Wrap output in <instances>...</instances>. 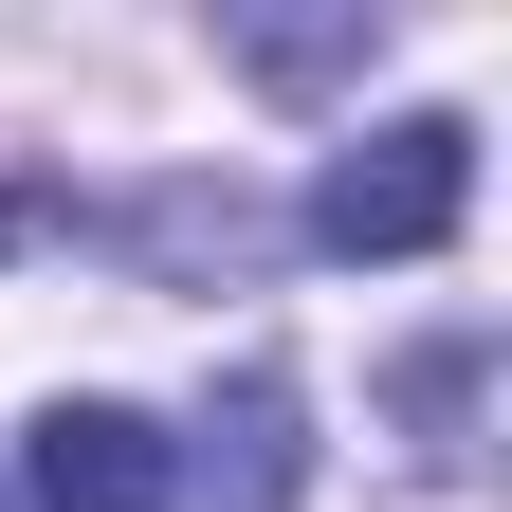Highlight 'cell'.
<instances>
[{
    "label": "cell",
    "instance_id": "3",
    "mask_svg": "<svg viewBox=\"0 0 512 512\" xmlns=\"http://www.w3.org/2000/svg\"><path fill=\"white\" fill-rule=\"evenodd\" d=\"M293 476H311L293 384H275V366H238V384H220V421H202V458H183V494H202V512H293Z\"/></svg>",
    "mask_w": 512,
    "mask_h": 512
},
{
    "label": "cell",
    "instance_id": "2",
    "mask_svg": "<svg viewBox=\"0 0 512 512\" xmlns=\"http://www.w3.org/2000/svg\"><path fill=\"white\" fill-rule=\"evenodd\" d=\"M19 476H37V512H183V458H165V421H128V403H55Z\"/></svg>",
    "mask_w": 512,
    "mask_h": 512
},
{
    "label": "cell",
    "instance_id": "1",
    "mask_svg": "<svg viewBox=\"0 0 512 512\" xmlns=\"http://www.w3.org/2000/svg\"><path fill=\"white\" fill-rule=\"evenodd\" d=\"M458 220H476V128L458 110L366 128V147H330V183H311V256H439Z\"/></svg>",
    "mask_w": 512,
    "mask_h": 512
}]
</instances>
